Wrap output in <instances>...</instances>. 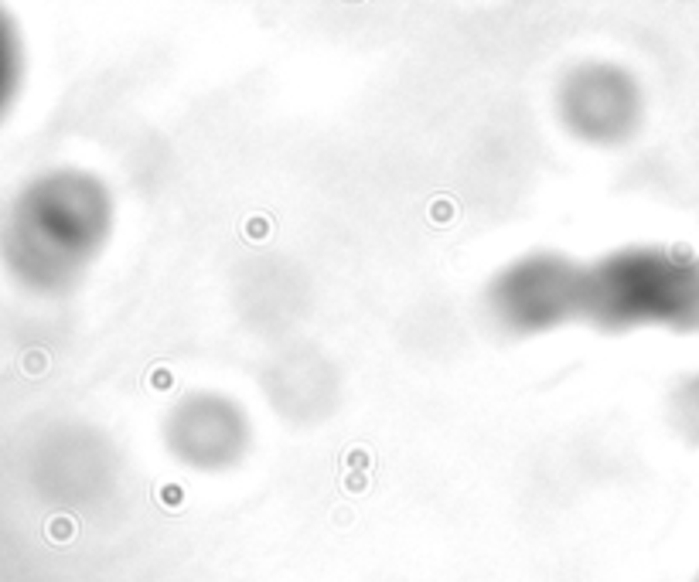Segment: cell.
<instances>
[{"label": "cell", "instance_id": "obj_1", "mask_svg": "<svg viewBox=\"0 0 699 582\" xmlns=\"http://www.w3.org/2000/svg\"><path fill=\"white\" fill-rule=\"evenodd\" d=\"M587 300V273H576L566 259L532 256L512 262L491 286V306L498 321L512 331H546L576 313Z\"/></svg>", "mask_w": 699, "mask_h": 582}, {"label": "cell", "instance_id": "obj_2", "mask_svg": "<svg viewBox=\"0 0 699 582\" xmlns=\"http://www.w3.org/2000/svg\"><path fill=\"white\" fill-rule=\"evenodd\" d=\"M559 116L566 130L593 147H611L638 123V89L628 68L611 61H587L563 78Z\"/></svg>", "mask_w": 699, "mask_h": 582}, {"label": "cell", "instance_id": "obj_3", "mask_svg": "<svg viewBox=\"0 0 699 582\" xmlns=\"http://www.w3.org/2000/svg\"><path fill=\"white\" fill-rule=\"evenodd\" d=\"M174 457L198 470H225L249 446V419L233 398L218 392H195L178 402L168 419Z\"/></svg>", "mask_w": 699, "mask_h": 582}]
</instances>
